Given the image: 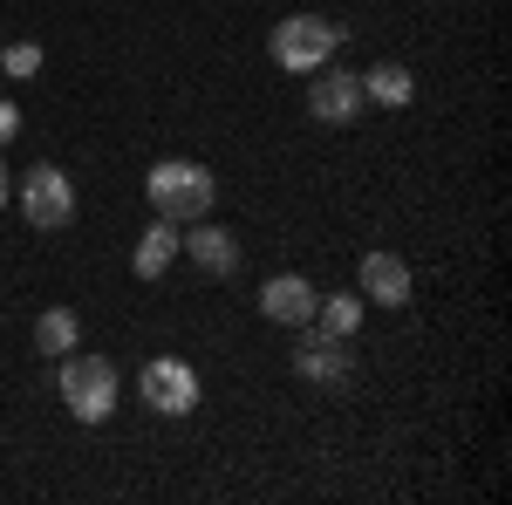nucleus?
I'll return each mask as SVG.
<instances>
[{"mask_svg":"<svg viewBox=\"0 0 512 505\" xmlns=\"http://www.w3.org/2000/svg\"><path fill=\"white\" fill-rule=\"evenodd\" d=\"M144 192H151V205H158V219L192 226V219H205V212H212V171H205V164H192V157H164V164H151Z\"/></svg>","mask_w":512,"mask_h":505,"instance_id":"nucleus-1","label":"nucleus"},{"mask_svg":"<svg viewBox=\"0 0 512 505\" xmlns=\"http://www.w3.org/2000/svg\"><path fill=\"white\" fill-rule=\"evenodd\" d=\"M342 21H328V14H287V21H274V62L280 69H294V76H315V69H328L335 62V48H342Z\"/></svg>","mask_w":512,"mask_h":505,"instance_id":"nucleus-2","label":"nucleus"},{"mask_svg":"<svg viewBox=\"0 0 512 505\" xmlns=\"http://www.w3.org/2000/svg\"><path fill=\"white\" fill-rule=\"evenodd\" d=\"M62 403L76 424H103L117 410V362L110 355H82L69 349L62 355Z\"/></svg>","mask_w":512,"mask_h":505,"instance_id":"nucleus-3","label":"nucleus"},{"mask_svg":"<svg viewBox=\"0 0 512 505\" xmlns=\"http://www.w3.org/2000/svg\"><path fill=\"white\" fill-rule=\"evenodd\" d=\"M21 212H28V226H41V233H62V226L76 219V185H69V171H62V164H35V171L21 178Z\"/></svg>","mask_w":512,"mask_h":505,"instance_id":"nucleus-4","label":"nucleus"},{"mask_svg":"<svg viewBox=\"0 0 512 505\" xmlns=\"http://www.w3.org/2000/svg\"><path fill=\"white\" fill-rule=\"evenodd\" d=\"M137 389H144V403H151L158 417H192L198 410V369L178 362V355H151L144 376H137Z\"/></svg>","mask_w":512,"mask_h":505,"instance_id":"nucleus-5","label":"nucleus"},{"mask_svg":"<svg viewBox=\"0 0 512 505\" xmlns=\"http://www.w3.org/2000/svg\"><path fill=\"white\" fill-rule=\"evenodd\" d=\"M294 376L301 383H321V389H342L355 376V355L342 335H321L315 321H308V335H301V349H294Z\"/></svg>","mask_w":512,"mask_h":505,"instance_id":"nucleus-6","label":"nucleus"},{"mask_svg":"<svg viewBox=\"0 0 512 505\" xmlns=\"http://www.w3.org/2000/svg\"><path fill=\"white\" fill-rule=\"evenodd\" d=\"M355 287H362V301H376V308H403V301L417 294V273H410V260H403V253L376 246V253H362Z\"/></svg>","mask_w":512,"mask_h":505,"instance_id":"nucleus-7","label":"nucleus"},{"mask_svg":"<svg viewBox=\"0 0 512 505\" xmlns=\"http://www.w3.org/2000/svg\"><path fill=\"white\" fill-rule=\"evenodd\" d=\"M315 287H308V273H274L267 287H260V314L280 321V328H308L315 321Z\"/></svg>","mask_w":512,"mask_h":505,"instance_id":"nucleus-8","label":"nucleus"},{"mask_svg":"<svg viewBox=\"0 0 512 505\" xmlns=\"http://www.w3.org/2000/svg\"><path fill=\"white\" fill-rule=\"evenodd\" d=\"M308 110H315L321 123H355L362 117V76H349V69H315Z\"/></svg>","mask_w":512,"mask_h":505,"instance_id":"nucleus-9","label":"nucleus"},{"mask_svg":"<svg viewBox=\"0 0 512 505\" xmlns=\"http://www.w3.org/2000/svg\"><path fill=\"white\" fill-rule=\"evenodd\" d=\"M178 253H192L198 273H212V280L239 273V239L226 233V226H205V219H192V233H185V246H178Z\"/></svg>","mask_w":512,"mask_h":505,"instance_id":"nucleus-10","label":"nucleus"},{"mask_svg":"<svg viewBox=\"0 0 512 505\" xmlns=\"http://www.w3.org/2000/svg\"><path fill=\"white\" fill-rule=\"evenodd\" d=\"M178 246H185V233L171 226V219H158V226H144V239H137V253H130V267H137V280H158L171 260H178Z\"/></svg>","mask_w":512,"mask_h":505,"instance_id":"nucleus-11","label":"nucleus"},{"mask_svg":"<svg viewBox=\"0 0 512 505\" xmlns=\"http://www.w3.org/2000/svg\"><path fill=\"white\" fill-rule=\"evenodd\" d=\"M69 349H82V321H76V308H48V314H35V355H62Z\"/></svg>","mask_w":512,"mask_h":505,"instance_id":"nucleus-12","label":"nucleus"},{"mask_svg":"<svg viewBox=\"0 0 512 505\" xmlns=\"http://www.w3.org/2000/svg\"><path fill=\"white\" fill-rule=\"evenodd\" d=\"M362 96H369V103H383V110H403V103L417 96V76H410L403 62H376V69L362 76Z\"/></svg>","mask_w":512,"mask_h":505,"instance_id":"nucleus-13","label":"nucleus"},{"mask_svg":"<svg viewBox=\"0 0 512 505\" xmlns=\"http://www.w3.org/2000/svg\"><path fill=\"white\" fill-rule=\"evenodd\" d=\"M315 328L349 342L355 328H362V294H328V301H315Z\"/></svg>","mask_w":512,"mask_h":505,"instance_id":"nucleus-14","label":"nucleus"},{"mask_svg":"<svg viewBox=\"0 0 512 505\" xmlns=\"http://www.w3.org/2000/svg\"><path fill=\"white\" fill-rule=\"evenodd\" d=\"M0 76L35 82L41 76V41H7V48H0Z\"/></svg>","mask_w":512,"mask_h":505,"instance_id":"nucleus-15","label":"nucleus"},{"mask_svg":"<svg viewBox=\"0 0 512 505\" xmlns=\"http://www.w3.org/2000/svg\"><path fill=\"white\" fill-rule=\"evenodd\" d=\"M14 137H21V110L0 96V144H14Z\"/></svg>","mask_w":512,"mask_h":505,"instance_id":"nucleus-16","label":"nucleus"},{"mask_svg":"<svg viewBox=\"0 0 512 505\" xmlns=\"http://www.w3.org/2000/svg\"><path fill=\"white\" fill-rule=\"evenodd\" d=\"M0 205H7V164H0Z\"/></svg>","mask_w":512,"mask_h":505,"instance_id":"nucleus-17","label":"nucleus"}]
</instances>
